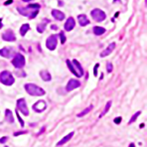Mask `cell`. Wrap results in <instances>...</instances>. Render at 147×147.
I'll use <instances>...</instances> for the list:
<instances>
[{
	"mask_svg": "<svg viewBox=\"0 0 147 147\" xmlns=\"http://www.w3.org/2000/svg\"><path fill=\"white\" fill-rule=\"evenodd\" d=\"M12 65L16 69H22L25 66V58L22 54H15L14 58L12 59Z\"/></svg>",
	"mask_w": 147,
	"mask_h": 147,
	"instance_id": "cell-5",
	"label": "cell"
},
{
	"mask_svg": "<svg viewBox=\"0 0 147 147\" xmlns=\"http://www.w3.org/2000/svg\"><path fill=\"white\" fill-rule=\"evenodd\" d=\"M5 117H6L7 122H9V123H13V122H14L13 113H12V111H11V110H9V109H6V110H5Z\"/></svg>",
	"mask_w": 147,
	"mask_h": 147,
	"instance_id": "cell-20",
	"label": "cell"
},
{
	"mask_svg": "<svg viewBox=\"0 0 147 147\" xmlns=\"http://www.w3.org/2000/svg\"><path fill=\"white\" fill-rule=\"evenodd\" d=\"M51 28H52V29H54V30H57V29H58V27H57V26H55V25H53V26H52Z\"/></svg>",
	"mask_w": 147,
	"mask_h": 147,
	"instance_id": "cell-34",
	"label": "cell"
},
{
	"mask_svg": "<svg viewBox=\"0 0 147 147\" xmlns=\"http://www.w3.org/2000/svg\"><path fill=\"white\" fill-rule=\"evenodd\" d=\"M114 2H117V1H120V0H113Z\"/></svg>",
	"mask_w": 147,
	"mask_h": 147,
	"instance_id": "cell-37",
	"label": "cell"
},
{
	"mask_svg": "<svg viewBox=\"0 0 147 147\" xmlns=\"http://www.w3.org/2000/svg\"><path fill=\"white\" fill-rule=\"evenodd\" d=\"M22 1H24V2H30V1H32V0H22Z\"/></svg>",
	"mask_w": 147,
	"mask_h": 147,
	"instance_id": "cell-36",
	"label": "cell"
},
{
	"mask_svg": "<svg viewBox=\"0 0 147 147\" xmlns=\"http://www.w3.org/2000/svg\"><path fill=\"white\" fill-rule=\"evenodd\" d=\"M2 26H3V24H2V19H0V29H1Z\"/></svg>",
	"mask_w": 147,
	"mask_h": 147,
	"instance_id": "cell-35",
	"label": "cell"
},
{
	"mask_svg": "<svg viewBox=\"0 0 147 147\" xmlns=\"http://www.w3.org/2000/svg\"><path fill=\"white\" fill-rule=\"evenodd\" d=\"M29 29H30L29 24H23L22 25V26H21V28H20V34H21V36H25L26 33L29 31Z\"/></svg>",
	"mask_w": 147,
	"mask_h": 147,
	"instance_id": "cell-22",
	"label": "cell"
},
{
	"mask_svg": "<svg viewBox=\"0 0 147 147\" xmlns=\"http://www.w3.org/2000/svg\"><path fill=\"white\" fill-rule=\"evenodd\" d=\"M74 134H75V132H74V131H73V132H70L68 135H66V136H65V137L63 138L61 141H59V142L57 143L56 145H57V146H62V145H64L65 143H67L68 141H70V140L72 139V137L74 136Z\"/></svg>",
	"mask_w": 147,
	"mask_h": 147,
	"instance_id": "cell-17",
	"label": "cell"
},
{
	"mask_svg": "<svg viewBox=\"0 0 147 147\" xmlns=\"http://www.w3.org/2000/svg\"><path fill=\"white\" fill-rule=\"evenodd\" d=\"M106 70H108V73H111V72H112L113 66H112V64H111V63H109V62H108V64H106Z\"/></svg>",
	"mask_w": 147,
	"mask_h": 147,
	"instance_id": "cell-26",
	"label": "cell"
},
{
	"mask_svg": "<svg viewBox=\"0 0 147 147\" xmlns=\"http://www.w3.org/2000/svg\"><path fill=\"white\" fill-rule=\"evenodd\" d=\"M0 82L5 86H12L15 82L13 75L8 71H3L0 74Z\"/></svg>",
	"mask_w": 147,
	"mask_h": 147,
	"instance_id": "cell-4",
	"label": "cell"
},
{
	"mask_svg": "<svg viewBox=\"0 0 147 147\" xmlns=\"http://www.w3.org/2000/svg\"><path fill=\"white\" fill-rule=\"evenodd\" d=\"M114 48H115V43H114V42L110 43V44L108 46V48H106L105 50H103V52L100 53V57L103 58V57H106V56H108V55H110L111 53H112L113 50H114Z\"/></svg>",
	"mask_w": 147,
	"mask_h": 147,
	"instance_id": "cell-14",
	"label": "cell"
},
{
	"mask_svg": "<svg viewBox=\"0 0 147 147\" xmlns=\"http://www.w3.org/2000/svg\"><path fill=\"white\" fill-rule=\"evenodd\" d=\"M24 88H25V91L29 93L30 95L42 97V95L46 94V92H45L44 88H40V87H38V86L35 84V83H26L24 86Z\"/></svg>",
	"mask_w": 147,
	"mask_h": 147,
	"instance_id": "cell-3",
	"label": "cell"
},
{
	"mask_svg": "<svg viewBox=\"0 0 147 147\" xmlns=\"http://www.w3.org/2000/svg\"><path fill=\"white\" fill-rule=\"evenodd\" d=\"M78 23H80V25H81L82 27H84V26H87V25H88L89 23H91L89 20L88 19V17H87L84 14L78 15Z\"/></svg>",
	"mask_w": 147,
	"mask_h": 147,
	"instance_id": "cell-16",
	"label": "cell"
},
{
	"mask_svg": "<svg viewBox=\"0 0 147 147\" xmlns=\"http://www.w3.org/2000/svg\"><path fill=\"white\" fill-rule=\"evenodd\" d=\"M40 77H41L42 80L45 81V82H49V81L52 80L51 74H50L47 70H43V71H41V72H40Z\"/></svg>",
	"mask_w": 147,
	"mask_h": 147,
	"instance_id": "cell-18",
	"label": "cell"
},
{
	"mask_svg": "<svg viewBox=\"0 0 147 147\" xmlns=\"http://www.w3.org/2000/svg\"><path fill=\"white\" fill-rule=\"evenodd\" d=\"M17 109L21 111L24 115H29V109H28V106H27V103H26V100L25 98H19L17 100Z\"/></svg>",
	"mask_w": 147,
	"mask_h": 147,
	"instance_id": "cell-8",
	"label": "cell"
},
{
	"mask_svg": "<svg viewBox=\"0 0 147 147\" xmlns=\"http://www.w3.org/2000/svg\"><path fill=\"white\" fill-rule=\"evenodd\" d=\"M2 39L7 42H14L16 40V36H15L14 32L12 30H7L2 34Z\"/></svg>",
	"mask_w": 147,
	"mask_h": 147,
	"instance_id": "cell-12",
	"label": "cell"
},
{
	"mask_svg": "<svg viewBox=\"0 0 147 147\" xmlns=\"http://www.w3.org/2000/svg\"><path fill=\"white\" fill-rule=\"evenodd\" d=\"M52 15H53V17H54L55 19L58 20V21H62V20L65 19V14L62 11H60V10H57V9L52 10Z\"/></svg>",
	"mask_w": 147,
	"mask_h": 147,
	"instance_id": "cell-15",
	"label": "cell"
},
{
	"mask_svg": "<svg viewBox=\"0 0 147 147\" xmlns=\"http://www.w3.org/2000/svg\"><path fill=\"white\" fill-rule=\"evenodd\" d=\"M98 67H99V64H97L95 66H94V69H93V75H94V77H97V76H98Z\"/></svg>",
	"mask_w": 147,
	"mask_h": 147,
	"instance_id": "cell-29",
	"label": "cell"
},
{
	"mask_svg": "<svg viewBox=\"0 0 147 147\" xmlns=\"http://www.w3.org/2000/svg\"><path fill=\"white\" fill-rule=\"evenodd\" d=\"M75 26H76V21L74 19L73 17H69L67 21H66V23L64 25V28L66 31H72V30L75 28Z\"/></svg>",
	"mask_w": 147,
	"mask_h": 147,
	"instance_id": "cell-13",
	"label": "cell"
},
{
	"mask_svg": "<svg viewBox=\"0 0 147 147\" xmlns=\"http://www.w3.org/2000/svg\"><path fill=\"white\" fill-rule=\"evenodd\" d=\"M60 37H61V43L64 44L65 42H66V37H65V35H64V32H61V33H60Z\"/></svg>",
	"mask_w": 147,
	"mask_h": 147,
	"instance_id": "cell-27",
	"label": "cell"
},
{
	"mask_svg": "<svg viewBox=\"0 0 147 147\" xmlns=\"http://www.w3.org/2000/svg\"><path fill=\"white\" fill-rule=\"evenodd\" d=\"M40 7L41 6L39 4H30L27 7H25V8L18 7L17 10L20 12V14H22L23 16H27L29 19H33L38 14Z\"/></svg>",
	"mask_w": 147,
	"mask_h": 147,
	"instance_id": "cell-1",
	"label": "cell"
},
{
	"mask_svg": "<svg viewBox=\"0 0 147 147\" xmlns=\"http://www.w3.org/2000/svg\"><path fill=\"white\" fill-rule=\"evenodd\" d=\"M58 38H59L58 35H51V36H49V38L46 41L47 48L51 50V51H54L56 49V47H57V44H58Z\"/></svg>",
	"mask_w": 147,
	"mask_h": 147,
	"instance_id": "cell-7",
	"label": "cell"
},
{
	"mask_svg": "<svg viewBox=\"0 0 147 147\" xmlns=\"http://www.w3.org/2000/svg\"><path fill=\"white\" fill-rule=\"evenodd\" d=\"M81 87V82L78 81V80H70L69 83H67V86H66V91L67 92H71V91H74V89H76V88H78Z\"/></svg>",
	"mask_w": 147,
	"mask_h": 147,
	"instance_id": "cell-10",
	"label": "cell"
},
{
	"mask_svg": "<svg viewBox=\"0 0 147 147\" xmlns=\"http://www.w3.org/2000/svg\"><path fill=\"white\" fill-rule=\"evenodd\" d=\"M16 113H17V117H18V120L20 121V124H21V126H24V121L22 120V118L20 117L19 113H18V109H16Z\"/></svg>",
	"mask_w": 147,
	"mask_h": 147,
	"instance_id": "cell-28",
	"label": "cell"
},
{
	"mask_svg": "<svg viewBox=\"0 0 147 147\" xmlns=\"http://www.w3.org/2000/svg\"><path fill=\"white\" fill-rule=\"evenodd\" d=\"M140 113H141V112H140V111H137V112H136V113H134V114H133V116H132V117L130 118V120L128 121V123H129V124H131V123L134 122V121H135V120L137 119L138 116L140 115Z\"/></svg>",
	"mask_w": 147,
	"mask_h": 147,
	"instance_id": "cell-25",
	"label": "cell"
},
{
	"mask_svg": "<svg viewBox=\"0 0 147 147\" xmlns=\"http://www.w3.org/2000/svg\"><path fill=\"white\" fill-rule=\"evenodd\" d=\"M66 63H67L68 68H69L70 71H71V73L74 74L77 78H82V77H83V70L82 65L80 64V62H78L77 60H74L73 62H71L70 60H67Z\"/></svg>",
	"mask_w": 147,
	"mask_h": 147,
	"instance_id": "cell-2",
	"label": "cell"
},
{
	"mask_svg": "<svg viewBox=\"0 0 147 147\" xmlns=\"http://www.w3.org/2000/svg\"><path fill=\"white\" fill-rule=\"evenodd\" d=\"M93 33L97 35V36H100V35H103L105 33V28H103V27H99V26H95V27H93Z\"/></svg>",
	"mask_w": 147,
	"mask_h": 147,
	"instance_id": "cell-21",
	"label": "cell"
},
{
	"mask_svg": "<svg viewBox=\"0 0 147 147\" xmlns=\"http://www.w3.org/2000/svg\"><path fill=\"white\" fill-rule=\"evenodd\" d=\"M121 120H122L121 117H120V116H118V117H116L115 119H114V123H115V124H119V123L121 122Z\"/></svg>",
	"mask_w": 147,
	"mask_h": 147,
	"instance_id": "cell-30",
	"label": "cell"
},
{
	"mask_svg": "<svg viewBox=\"0 0 147 147\" xmlns=\"http://www.w3.org/2000/svg\"><path fill=\"white\" fill-rule=\"evenodd\" d=\"M12 2H13V0H7V1H6V2H5V3H4V5L11 4V3H12Z\"/></svg>",
	"mask_w": 147,
	"mask_h": 147,
	"instance_id": "cell-33",
	"label": "cell"
},
{
	"mask_svg": "<svg viewBox=\"0 0 147 147\" xmlns=\"http://www.w3.org/2000/svg\"><path fill=\"white\" fill-rule=\"evenodd\" d=\"M15 54H16V53H15V51L13 48L5 47V48L0 50V56H2V57H4V58H7V59L12 58Z\"/></svg>",
	"mask_w": 147,
	"mask_h": 147,
	"instance_id": "cell-9",
	"label": "cell"
},
{
	"mask_svg": "<svg viewBox=\"0 0 147 147\" xmlns=\"http://www.w3.org/2000/svg\"><path fill=\"white\" fill-rule=\"evenodd\" d=\"M27 131H19V132H15L14 136H17V135H20V134H23V133H26Z\"/></svg>",
	"mask_w": 147,
	"mask_h": 147,
	"instance_id": "cell-32",
	"label": "cell"
},
{
	"mask_svg": "<svg viewBox=\"0 0 147 147\" xmlns=\"http://www.w3.org/2000/svg\"><path fill=\"white\" fill-rule=\"evenodd\" d=\"M91 15H92L93 19L94 20V21H97V22H101V21L105 20V18H106L105 13L103 12V10L98 9V8H95V9L92 10Z\"/></svg>",
	"mask_w": 147,
	"mask_h": 147,
	"instance_id": "cell-6",
	"label": "cell"
},
{
	"mask_svg": "<svg viewBox=\"0 0 147 147\" xmlns=\"http://www.w3.org/2000/svg\"><path fill=\"white\" fill-rule=\"evenodd\" d=\"M46 108H47V103L45 100H38L35 104H33V109L36 112H42Z\"/></svg>",
	"mask_w": 147,
	"mask_h": 147,
	"instance_id": "cell-11",
	"label": "cell"
},
{
	"mask_svg": "<svg viewBox=\"0 0 147 147\" xmlns=\"http://www.w3.org/2000/svg\"><path fill=\"white\" fill-rule=\"evenodd\" d=\"M110 106H111V100H109V101H108V103H106V104H105V108H104V109L103 110L101 114L99 115V117H103V116L104 115V114H105V113H108V109L110 108Z\"/></svg>",
	"mask_w": 147,
	"mask_h": 147,
	"instance_id": "cell-24",
	"label": "cell"
},
{
	"mask_svg": "<svg viewBox=\"0 0 147 147\" xmlns=\"http://www.w3.org/2000/svg\"><path fill=\"white\" fill-rule=\"evenodd\" d=\"M48 22H50L49 19L43 20L42 23L38 24V26H37V31H38L39 33H43V32L45 31V29H46V26H47V24H48Z\"/></svg>",
	"mask_w": 147,
	"mask_h": 147,
	"instance_id": "cell-19",
	"label": "cell"
},
{
	"mask_svg": "<svg viewBox=\"0 0 147 147\" xmlns=\"http://www.w3.org/2000/svg\"><path fill=\"white\" fill-rule=\"evenodd\" d=\"M93 106L92 105V104H91L88 108H87L86 109H83L82 112L78 113V117H83V116H84L87 113H88L89 111H91V110H92V109H93Z\"/></svg>",
	"mask_w": 147,
	"mask_h": 147,
	"instance_id": "cell-23",
	"label": "cell"
},
{
	"mask_svg": "<svg viewBox=\"0 0 147 147\" xmlns=\"http://www.w3.org/2000/svg\"><path fill=\"white\" fill-rule=\"evenodd\" d=\"M7 139H8V137H2L1 139H0V143H5Z\"/></svg>",
	"mask_w": 147,
	"mask_h": 147,
	"instance_id": "cell-31",
	"label": "cell"
}]
</instances>
